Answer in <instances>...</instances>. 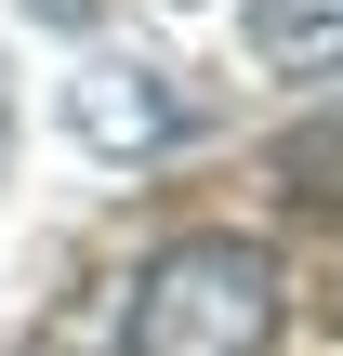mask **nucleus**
<instances>
[{
  "label": "nucleus",
  "mask_w": 343,
  "mask_h": 356,
  "mask_svg": "<svg viewBox=\"0 0 343 356\" xmlns=\"http://www.w3.org/2000/svg\"><path fill=\"white\" fill-rule=\"evenodd\" d=\"M278 343V251L238 225H185L132 264L119 356H264Z\"/></svg>",
  "instance_id": "f257e3e1"
},
{
  "label": "nucleus",
  "mask_w": 343,
  "mask_h": 356,
  "mask_svg": "<svg viewBox=\"0 0 343 356\" xmlns=\"http://www.w3.org/2000/svg\"><path fill=\"white\" fill-rule=\"evenodd\" d=\"M172 119H185V106H172V92H106V79H93V92H79V132H93V145H159V132H172Z\"/></svg>",
  "instance_id": "7ed1b4c3"
},
{
  "label": "nucleus",
  "mask_w": 343,
  "mask_h": 356,
  "mask_svg": "<svg viewBox=\"0 0 343 356\" xmlns=\"http://www.w3.org/2000/svg\"><path fill=\"white\" fill-rule=\"evenodd\" d=\"M251 53L278 79H343V0H251Z\"/></svg>",
  "instance_id": "f03ea898"
}]
</instances>
